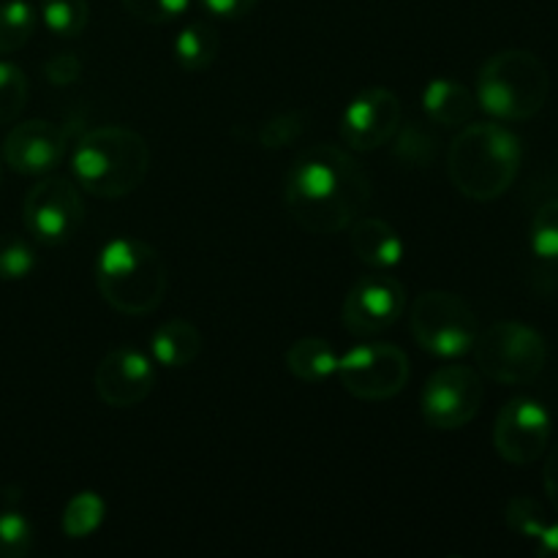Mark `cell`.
I'll return each mask as SVG.
<instances>
[{
  "instance_id": "6da1fadb",
  "label": "cell",
  "mask_w": 558,
  "mask_h": 558,
  "mask_svg": "<svg viewBox=\"0 0 558 558\" xmlns=\"http://www.w3.org/2000/svg\"><path fill=\"white\" fill-rule=\"evenodd\" d=\"M283 202L300 229L338 234L352 227L371 202V180L347 150L314 145L294 158L283 183Z\"/></svg>"
},
{
  "instance_id": "7a4b0ae2",
  "label": "cell",
  "mask_w": 558,
  "mask_h": 558,
  "mask_svg": "<svg viewBox=\"0 0 558 558\" xmlns=\"http://www.w3.org/2000/svg\"><path fill=\"white\" fill-rule=\"evenodd\" d=\"M76 185L98 199H123L145 183L150 147L125 125H101L80 136L71 156Z\"/></svg>"
},
{
  "instance_id": "3957f363",
  "label": "cell",
  "mask_w": 558,
  "mask_h": 558,
  "mask_svg": "<svg viewBox=\"0 0 558 558\" xmlns=\"http://www.w3.org/2000/svg\"><path fill=\"white\" fill-rule=\"evenodd\" d=\"M521 140L501 123H472L452 140L447 172L452 185L474 202L505 196L521 172Z\"/></svg>"
},
{
  "instance_id": "277c9868",
  "label": "cell",
  "mask_w": 558,
  "mask_h": 558,
  "mask_svg": "<svg viewBox=\"0 0 558 558\" xmlns=\"http://www.w3.org/2000/svg\"><path fill=\"white\" fill-rule=\"evenodd\" d=\"M96 287L104 303L118 314H153L167 298V262L145 240L114 238L98 251Z\"/></svg>"
},
{
  "instance_id": "5b68a950",
  "label": "cell",
  "mask_w": 558,
  "mask_h": 558,
  "mask_svg": "<svg viewBox=\"0 0 558 558\" xmlns=\"http://www.w3.org/2000/svg\"><path fill=\"white\" fill-rule=\"evenodd\" d=\"M550 96V74L529 49L490 54L477 74V104L496 120L518 123L543 112Z\"/></svg>"
},
{
  "instance_id": "8992f818",
  "label": "cell",
  "mask_w": 558,
  "mask_h": 558,
  "mask_svg": "<svg viewBox=\"0 0 558 558\" xmlns=\"http://www.w3.org/2000/svg\"><path fill=\"white\" fill-rule=\"evenodd\" d=\"M474 360L488 379L499 385H529L548 363V343L523 322H496L474 341Z\"/></svg>"
},
{
  "instance_id": "52a82bcc",
  "label": "cell",
  "mask_w": 558,
  "mask_h": 558,
  "mask_svg": "<svg viewBox=\"0 0 558 558\" xmlns=\"http://www.w3.org/2000/svg\"><path fill=\"white\" fill-rule=\"evenodd\" d=\"M412 336L423 352L441 360H456L472 352L480 336L472 305L452 292H423L412 305Z\"/></svg>"
},
{
  "instance_id": "ba28073f",
  "label": "cell",
  "mask_w": 558,
  "mask_h": 558,
  "mask_svg": "<svg viewBox=\"0 0 558 558\" xmlns=\"http://www.w3.org/2000/svg\"><path fill=\"white\" fill-rule=\"evenodd\" d=\"M338 379L360 401H390L409 385V357L392 343H360L338 357Z\"/></svg>"
},
{
  "instance_id": "9c48e42d",
  "label": "cell",
  "mask_w": 558,
  "mask_h": 558,
  "mask_svg": "<svg viewBox=\"0 0 558 558\" xmlns=\"http://www.w3.org/2000/svg\"><path fill=\"white\" fill-rule=\"evenodd\" d=\"M22 221L41 245L54 248V245L69 243L85 221L80 185L60 174H47L27 191Z\"/></svg>"
},
{
  "instance_id": "30bf717a",
  "label": "cell",
  "mask_w": 558,
  "mask_h": 558,
  "mask_svg": "<svg viewBox=\"0 0 558 558\" xmlns=\"http://www.w3.org/2000/svg\"><path fill=\"white\" fill-rule=\"evenodd\" d=\"M485 387L472 365L450 363L428 376L420 396V412L428 428L458 430L472 423L483 407Z\"/></svg>"
},
{
  "instance_id": "8fae6325",
  "label": "cell",
  "mask_w": 558,
  "mask_h": 558,
  "mask_svg": "<svg viewBox=\"0 0 558 558\" xmlns=\"http://www.w3.org/2000/svg\"><path fill=\"white\" fill-rule=\"evenodd\" d=\"M407 311V292L401 281L376 270L363 276L341 305V325L354 338H374L390 330Z\"/></svg>"
},
{
  "instance_id": "7c38bea8",
  "label": "cell",
  "mask_w": 558,
  "mask_h": 558,
  "mask_svg": "<svg viewBox=\"0 0 558 558\" xmlns=\"http://www.w3.org/2000/svg\"><path fill=\"white\" fill-rule=\"evenodd\" d=\"M554 420L534 398H512L501 407L494 423V447L501 461L512 466H529L548 450Z\"/></svg>"
},
{
  "instance_id": "4fadbf2b",
  "label": "cell",
  "mask_w": 558,
  "mask_h": 558,
  "mask_svg": "<svg viewBox=\"0 0 558 558\" xmlns=\"http://www.w3.org/2000/svg\"><path fill=\"white\" fill-rule=\"evenodd\" d=\"M401 98L387 87H368L347 104L341 114V136L352 150L371 153L390 145L401 129Z\"/></svg>"
},
{
  "instance_id": "5bb4252c",
  "label": "cell",
  "mask_w": 558,
  "mask_h": 558,
  "mask_svg": "<svg viewBox=\"0 0 558 558\" xmlns=\"http://www.w3.org/2000/svg\"><path fill=\"white\" fill-rule=\"evenodd\" d=\"M93 385H96V396L107 407L134 409L153 392L156 368H153V360L140 349H112L98 363Z\"/></svg>"
},
{
  "instance_id": "9a60e30c",
  "label": "cell",
  "mask_w": 558,
  "mask_h": 558,
  "mask_svg": "<svg viewBox=\"0 0 558 558\" xmlns=\"http://www.w3.org/2000/svg\"><path fill=\"white\" fill-rule=\"evenodd\" d=\"M69 147V131L49 120H25L14 125L3 142L5 167L16 174H49L63 163Z\"/></svg>"
},
{
  "instance_id": "2e32d148",
  "label": "cell",
  "mask_w": 558,
  "mask_h": 558,
  "mask_svg": "<svg viewBox=\"0 0 558 558\" xmlns=\"http://www.w3.org/2000/svg\"><path fill=\"white\" fill-rule=\"evenodd\" d=\"M349 232V245L354 256L371 267V270H392L403 259V240L396 227L381 218H357Z\"/></svg>"
},
{
  "instance_id": "e0dca14e",
  "label": "cell",
  "mask_w": 558,
  "mask_h": 558,
  "mask_svg": "<svg viewBox=\"0 0 558 558\" xmlns=\"http://www.w3.org/2000/svg\"><path fill=\"white\" fill-rule=\"evenodd\" d=\"M474 109H477V96L466 85H461V82L439 76V80L425 85L423 112L434 123L463 125L474 118Z\"/></svg>"
},
{
  "instance_id": "ac0fdd59",
  "label": "cell",
  "mask_w": 558,
  "mask_h": 558,
  "mask_svg": "<svg viewBox=\"0 0 558 558\" xmlns=\"http://www.w3.org/2000/svg\"><path fill=\"white\" fill-rule=\"evenodd\" d=\"M153 363L163 368H189L202 354V332L185 319H169L150 338Z\"/></svg>"
},
{
  "instance_id": "d6986e66",
  "label": "cell",
  "mask_w": 558,
  "mask_h": 558,
  "mask_svg": "<svg viewBox=\"0 0 558 558\" xmlns=\"http://www.w3.org/2000/svg\"><path fill=\"white\" fill-rule=\"evenodd\" d=\"M287 368L294 379L319 385L338 371V352L327 338L305 336L289 347Z\"/></svg>"
},
{
  "instance_id": "ffe728a7",
  "label": "cell",
  "mask_w": 558,
  "mask_h": 558,
  "mask_svg": "<svg viewBox=\"0 0 558 558\" xmlns=\"http://www.w3.org/2000/svg\"><path fill=\"white\" fill-rule=\"evenodd\" d=\"M218 31L207 22H191L174 38V60L183 71H205L218 58Z\"/></svg>"
},
{
  "instance_id": "44dd1931",
  "label": "cell",
  "mask_w": 558,
  "mask_h": 558,
  "mask_svg": "<svg viewBox=\"0 0 558 558\" xmlns=\"http://www.w3.org/2000/svg\"><path fill=\"white\" fill-rule=\"evenodd\" d=\"M107 518V501L96 494V490H82L74 499L65 505L63 518H60V529L69 539H85L93 532H98Z\"/></svg>"
},
{
  "instance_id": "7402d4cb",
  "label": "cell",
  "mask_w": 558,
  "mask_h": 558,
  "mask_svg": "<svg viewBox=\"0 0 558 558\" xmlns=\"http://www.w3.org/2000/svg\"><path fill=\"white\" fill-rule=\"evenodd\" d=\"M38 14L27 0L0 3V54H14L33 38Z\"/></svg>"
},
{
  "instance_id": "603a6c76",
  "label": "cell",
  "mask_w": 558,
  "mask_h": 558,
  "mask_svg": "<svg viewBox=\"0 0 558 558\" xmlns=\"http://www.w3.org/2000/svg\"><path fill=\"white\" fill-rule=\"evenodd\" d=\"M38 16L44 27L58 38H76L90 22V5L87 0H41Z\"/></svg>"
},
{
  "instance_id": "cb8c5ba5",
  "label": "cell",
  "mask_w": 558,
  "mask_h": 558,
  "mask_svg": "<svg viewBox=\"0 0 558 558\" xmlns=\"http://www.w3.org/2000/svg\"><path fill=\"white\" fill-rule=\"evenodd\" d=\"M38 265V256L25 238L0 234V281H22Z\"/></svg>"
},
{
  "instance_id": "d4e9b609",
  "label": "cell",
  "mask_w": 558,
  "mask_h": 558,
  "mask_svg": "<svg viewBox=\"0 0 558 558\" xmlns=\"http://www.w3.org/2000/svg\"><path fill=\"white\" fill-rule=\"evenodd\" d=\"M529 245L539 259L558 262V199L545 202L532 218Z\"/></svg>"
},
{
  "instance_id": "484cf974",
  "label": "cell",
  "mask_w": 558,
  "mask_h": 558,
  "mask_svg": "<svg viewBox=\"0 0 558 558\" xmlns=\"http://www.w3.org/2000/svg\"><path fill=\"white\" fill-rule=\"evenodd\" d=\"M27 76L14 63L0 60V125L20 118L27 104Z\"/></svg>"
},
{
  "instance_id": "4316f807",
  "label": "cell",
  "mask_w": 558,
  "mask_h": 558,
  "mask_svg": "<svg viewBox=\"0 0 558 558\" xmlns=\"http://www.w3.org/2000/svg\"><path fill=\"white\" fill-rule=\"evenodd\" d=\"M33 548V526L22 512H0V558H22Z\"/></svg>"
},
{
  "instance_id": "83f0119b",
  "label": "cell",
  "mask_w": 558,
  "mask_h": 558,
  "mask_svg": "<svg viewBox=\"0 0 558 558\" xmlns=\"http://www.w3.org/2000/svg\"><path fill=\"white\" fill-rule=\"evenodd\" d=\"M134 20L147 25H167L189 11L191 0H120Z\"/></svg>"
},
{
  "instance_id": "f1b7e54d",
  "label": "cell",
  "mask_w": 558,
  "mask_h": 558,
  "mask_svg": "<svg viewBox=\"0 0 558 558\" xmlns=\"http://www.w3.org/2000/svg\"><path fill=\"white\" fill-rule=\"evenodd\" d=\"M305 131V112H283L267 120L259 129V142L267 150L289 147Z\"/></svg>"
},
{
  "instance_id": "f546056e",
  "label": "cell",
  "mask_w": 558,
  "mask_h": 558,
  "mask_svg": "<svg viewBox=\"0 0 558 558\" xmlns=\"http://www.w3.org/2000/svg\"><path fill=\"white\" fill-rule=\"evenodd\" d=\"M396 156L403 163H412V167H423V163L434 161L436 156V140L425 134L420 125H409L401 136H398Z\"/></svg>"
},
{
  "instance_id": "4dcf8cb0",
  "label": "cell",
  "mask_w": 558,
  "mask_h": 558,
  "mask_svg": "<svg viewBox=\"0 0 558 558\" xmlns=\"http://www.w3.org/2000/svg\"><path fill=\"white\" fill-rule=\"evenodd\" d=\"M505 518L507 526H510L512 532H518L521 537L529 539L537 537L545 526L543 510H539V505L534 499H512L510 505H507Z\"/></svg>"
},
{
  "instance_id": "1f68e13d",
  "label": "cell",
  "mask_w": 558,
  "mask_h": 558,
  "mask_svg": "<svg viewBox=\"0 0 558 558\" xmlns=\"http://www.w3.org/2000/svg\"><path fill=\"white\" fill-rule=\"evenodd\" d=\"M82 74V60L74 52H58L44 63V76H47L49 85H71V82L80 80Z\"/></svg>"
},
{
  "instance_id": "d6a6232c",
  "label": "cell",
  "mask_w": 558,
  "mask_h": 558,
  "mask_svg": "<svg viewBox=\"0 0 558 558\" xmlns=\"http://www.w3.org/2000/svg\"><path fill=\"white\" fill-rule=\"evenodd\" d=\"M256 3L259 0H199L202 9L218 20H243L256 9Z\"/></svg>"
},
{
  "instance_id": "836d02e7",
  "label": "cell",
  "mask_w": 558,
  "mask_h": 558,
  "mask_svg": "<svg viewBox=\"0 0 558 558\" xmlns=\"http://www.w3.org/2000/svg\"><path fill=\"white\" fill-rule=\"evenodd\" d=\"M543 485H545V494H548L550 507L558 512V445L548 452V461H545V472H543Z\"/></svg>"
},
{
  "instance_id": "e575fe53",
  "label": "cell",
  "mask_w": 558,
  "mask_h": 558,
  "mask_svg": "<svg viewBox=\"0 0 558 558\" xmlns=\"http://www.w3.org/2000/svg\"><path fill=\"white\" fill-rule=\"evenodd\" d=\"M534 539H537V556H558V523H545Z\"/></svg>"
},
{
  "instance_id": "d590c367",
  "label": "cell",
  "mask_w": 558,
  "mask_h": 558,
  "mask_svg": "<svg viewBox=\"0 0 558 558\" xmlns=\"http://www.w3.org/2000/svg\"><path fill=\"white\" fill-rule=\"evenodd\" d=\"M0 185H3V163H0Z\"/></svg>"
}]
</instances>
